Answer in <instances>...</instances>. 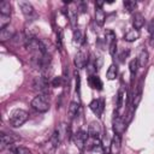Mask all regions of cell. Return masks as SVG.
Instances as JSON below:
<instances>
[{
  "instance_id": "cell-1",
  "label": "cell",
  "mask_w": 154,
  "mask_h": 154,
  "mask_svg": "<svg viewBox=\"0 0 154 154\" xmlns=\"http://www.w3.org/2000/svg\"><path fill=\"white\" fill-rule=\"evenodd\" d=\"M29 118V114L24 109H16L12 112L11 117H10V124L14 128H19L22 126Z\"/></svg>"
},
{
  "instance_id": "cell-2",
  "label": "cell",
  "mask_w": 154,
  "mask_h": 154,
  "mask_svg": "<svg viewBox=\"0 0 154 154\" xmlns=\"http://www.w3.org/2000/svg\"><path fill=\"white\" fill-rule=\"evenodd\" d=\"M18 6H19L22 13L24 14V17L28 20H35L38 17L37 13H36V11H35V8H34V6L30 2H28V1H19L18 2Z\"/></svg>"
},
{
  "instance_id": "cell-3",
  "label": "cell",
  "mask_w": 154,
  "mask_h": 154,
  "mask_svg": "<svg viewBox=\"0 0 154 154\" xmlns=\"http://www.w3.org/2000/svg\"><path fill=\"white\" fill-rule=\"evenodd\" d=\"M31 107L37 112H47L49 109V102L47 101L45 95H37L31 100Z\"/></svg>"
},
{
  "instance_id": "cell-4",
  "label": "cell",
  "mask_w": 154,
  "mask_h": 154,
  "mask_svg": "<svg viewBox=\"0 0 154 154\" xmlns=\"http://www.w3.org/2000/svg\"><path fill=\"white\" fill-rule=\"evenodd\" d=\"M87 64H88V48L83 45L79 47L78 52L75 55V65H76V67L82 69Z\"/></svg>"
},
{
  "instance_id": "cell-5",
  "label": "cell",
  "mask_w": 154,
  "mask_h": 154,
  "mask_svg": "<svg viewBox=\"0 0 154 154\" xmlns=\"http://www.w3.org/2000/svg\"><path fill=\"white\" fill-rule=\"evenodd\" d=\"M112 125H113V131H114V134H116V135H119V136L123 135V132H124L125 129H126V122H125L124 118L120 117L119 113H117V112H114V118H113Z\"/></svg>"
},
{
  "instance_id": "cell-6",
  "label": "cell",
  "mask_w": 154,
  "mask_h": 154,
  "mask_svg": "<svg viewBox=\"0 0 154 154\" xmlns=\"http://www.w3.org/2000/svg\"><path fill=\"white\" fill-rule=\"evenodd\" d=\"M89 108L93 111V113L97 117H101L105 106H103V100L102 99H94L90 103H89Z\"/></svg>"
},
{
  "instance_id": "cell-7",
  "label": "cell",
  "mask_w": 154,
  "mask_h": 154,
  "mask_svg": "<svg viewBox=\"0 0 154 154\" xmlns=\"http://www.w3.org/2000/svg\"><path fill=\"white\" fill-rule=\"evenodd\" d=\"M88 135H87V132H84V131H78V132H76V135H75V144H76V147L79 149V150H83L84 148H85V142H87V140H88Z\"/></svg>"
},
{
  "instance_id": "cell-8",
  "label": "cell",
  "mask_w": 154,
  "mask_h": 154,
  "mask_svg": "<svg viewBox=\"0 0 154 154\" xmlns=\"http://www.w3.org/2000/svg\"><path fill=\"white\" fill-rule=\"evenodd\" d=\"M88 135L90 137H95V138H99L100 135H101V125L99 122H91L88 126Z\"/></svg>"
},
{
  "instance_id": "cell-9",
  "label": "cell",
  "mask_w": 154,
  "mask_h": 154,
  "mask_svg": "<svg viewBox=\"0 0 154 154\" xmlns=\"http://www.w3.org/2000/svg\"><path fill=\"white\" fill-rule=\"evenodd\" d=\"M122 147V140L119 135H114L109 143V153L111 154H119Z\"/></svg>"
},
{
  "instance_id": "cell-10",
  "label": "cell",
  "mask_w": 154,
  "mask_h": 154,
  "mask_svg": "<svg viewBox=\"0 0 154 154\" xmlns=\"http://www.w3.org/2000/svg\"><path fill=\"white\" fill-rule=\"evenodd\" d=\"M1 141H0V149L4 150L6 148H11L13 142H14V138L12 137V135H7L5 132H1V136H0Z\"/></svg>"
},
{
  "instance_id": "cell-11",
  "label": "cell",
  "mask_w": 154,
  "mask_h": 154,
  "mask_svg": "<svg viewBox=\"0 0 154 154\" xmlns=\"http://www.w3.org/2000/svg\"><path fill=\"white\" fill-rule=\"evenodd\" d=\"M125 101H126V90L125 88H120L117 94V108H116L117 113H119V111L123 108V106L125 105Z\"/></svg>"
},
{
  "instance_id": "cell-12",
  "label": "cell",
  "mask_w": 154,
  "mask_h": 154,
  "mask_svg": "<svg viewBox=\"0 0 154 154\" xmlns=\"http://www.w3.org/2000/svg\"><path fill=\"white\" fill-rule=\"evenodd\" d=\"M35 87L41 93V95L48 93V82L45 77H38L35 79Z\"/></svg>"
},
{
  "instance_id": "cell-13",
  "label": "cell",
  "mask_w": 154,
  "mask_h": 154,
  "mask_svg": "<svg viewBox=\"0 0 154 154\" xmlns=\"http://www.w3.org/2000/svg\"><path fill=\"white\" fill-rule=\"evenodd\" d=\"M141 100H142V81L138 83L137 88L134 91V95H132V107L136 108L140 105Z\"/></svg>"
},
{
  "instance_id": "cell-14",
  "label": "cell",
  "mask_w": 154,
  "mask_h": 154,
  "mask_svg": "<svg viewBox=\"0 0 154 154\" xmlns=\"http://www.w3.org/2000/svg\"><path fill=\"white\" fill-rule=\"evenodd\" d=\"M132 25H134V29H137L140 30L143 25H144V17L142 13L140 12H135L134 16H132Z\"/></svg>"
},
{
  "instance_id": "cell-15",
  "label": "cell",
  "mask_w": 154,
  "mask_h": 154,
  "mask_svg": "<svg viewBox=\"0 0 154 154\" xmlns=\"http://www.w3.org/2000/svg\"><path fill=\"white\" fill-rule=\"evenodd\" d=\"M105 20H106V14H105L103 8L102 7H96L95 8V23L99 26H102L105 24Z\"/></svg>"
},
{
  "instance_id": "cell-16",
  "label": "cell",
  "mask_w": 154,
  "mask_h": 154,
  "mask_svg": "<svg viewBox=\"0 0 154 154\" xmlns=\"http://www.w3.org/2000/svg\"><path fill=\"white\" fill-rule=\"evenodd\" d=\"M88 82H89V85L93 88V89H97V90H101L102 89V81L100 79L99 76L96 75H90L89 78H88Z\"/></svg>"
},
{
  "instance_id": "cell-17",
  "label": "cell",
  "mask_w": 154,
  "mask_h": 154,
  "mask_svg": "<svg viewBox=\"0 0 154 154\" xmlns=\"http://www.w3.org/2000/svg\"><path fill=\"white\" fill-rule=\"evenodd\" d=\"M13 36H14V30L12 28H10V25L6 26L5 29L0 30V41L1 42H5L10 38H13Z\"/></svg>"
},
{
  "instance_id": "cell-18",
  "label": "cell",
  "mask_w": 154,
  "mask_h": 154,
  "mask_svg": "<svg viewBox=\"0 0 154 154\" xmlns=\"http://www.w3.org/2000/svg\"><path fill=\"white\" fill-rule=\"evenodd\" d=\"M140 37V30L137 29H130L124 34V40L128 42H134Z\"/></svg>"
},
{
  "instance_id": "cell-19",
  "label": "cell",
  "mask_w": 154,
  "mask_h": 154,
  "mask_svg": "<svg viewBox=\"0 0 154 154\" xmlns=\"http://www.w3.org/2000/svg\"><path fill=\"white\" fill-rule=\"evenodd\" d=\"M137 63H138V67H144L148 63V59H149V55H148V52L146 49H142L138 55H137Z\"/></svg>"
},
{
  "instance_id": "cell-20",
  "label": "cell",
  "mask_w": 154,
  "mask_h": 154,
  "mask_svg": "<svg viewBox=\"0 0 154 154\" xmlns=\"http://www.w3.org/2000/svg\"><path fill=\"white\" fill-rule=\"evenodd\" d=\"M78 111H79V103L76 102V101H72L69 106V109H67V113H69V117L71 119H73L77 114H78Z\"/></svg>"
},
{
  "instance_id": "cell-21",
  "label": "cell",
  "mask_w": 154,
  "mask_h": 154,
  "mask_svg": "<svg viewBox=\"0 0 154 154\" xmlns=\"http://www.w3.org/2000/svg\"><path fill=\"white\" fill-rule=\"evenodd\" d=\"M11 4L10 1H1L0 2V14H4V16H11Z\"/></svg>"
},
{
  "instance_id": "cell-22",
  "label": "cell",
  "mask_w": 154,
  "mask_h": 154,
  "mask_svg": "<svg viewBox=\"0 0 154 154\" xmlns=\"http://www.w3.org/2000/svg\"><path fill=\"white\" fill-rule=\"evenodd\" d=\"M117 75H118V67H117V65H114V64L109 65V67L107 69V72H106L107 79L113 81V79L117 78Z\"/></svg>"
},
{
  "instance_id": "cell-23",
  "label": "cell",
  "mask_w": 154,
  "mask_h": 154,
  "mask_svg": "<svg viewBox=\"0 0 154 154\" xmlns=\"http://www.w3.org/2000/svg\"><path fill=\"white\" fill-rule=\"evenodd\" d=\"M73 43L77 45V46H79V47L84 45L83 35H82V32H81L78 29H75V30H73Z\"/></svg>"
},
{
  "instance_id": "cell-24",
  "label": "cell",
  "mask_w": 154,
  "mask_h": 154,
  "mask_svg": "<svg viewBox=\"0 0 154 154\" xmlns=\"http://www.w3.org/2000/svg\"><path fill=\"white\" fill-rule=\"evenodd\" d=\"M10 154H31V152L25 147H11Z\"/></svg>"
},
{
  "instance_id": "cell-25",
  "label": "cell",
  "mask_w": 154,
  "mask_h": 154,
  "mask_svg": "<svg viewBox=\"0 0 154 154\" xmlns=\"http://www.w3.org/2000/svg\"><path fill=\"white\" fill-rule=\"evenodd\" d=\"M123 5H124V10L126 12H129V13L134 12V10L136 8V2L135 1H131V0H125L123 2Z\"/></svg>"
},
{
  "instance_id": "cell-26",
  "label": "cell",
  "mask_w": 154,
  "mask_h": 154,
  "mask_svg": "<svg viewBox=\"0 0 154 154\" xmlns=\"http://www.w3.org/2000/svg\"><path fill=\"white\" fill-rule=\"evenodd\" d=\"M10 22H11V16H4V14H0V29H5L6 26L10 25Z\"/></svg>"
},
{
  "instance_id": "cell-27",
  "label": "cell",
  "mask_w": 154,
  "mask_h": 154,
  "mask_svg": "<svg viewBox=\"0 0 154 154\" xmlns=\"http://www.w3.org/2000/svg\"><path fill=\"white\" fill-rule=\"evenodd\" d=\"M137 69H138V63H137V59H132V60L129 63V70H130L131 77H134V76L136 75Z\"/></svg>"
},
{
  "instance_id": "cell-28",
  "label": "cell",
  "mask_w": 154,
  "mask_h": 154,
  "mask_svg": "<svg viewBox=\"0 0 154 154\" xmlns=\"http://www.w3.org/2000/svg\"><path fill=\"white\" fill-rule=\"evenodd\" d=\"M108 52H109L111 57H114V54L117 52V40H114L111 43H108Z\"/></svg>"
},
{
  "instance_id": "cell-29",
  "label": "cell",
  "mask_w": 154,
  "mask_h": 154,
  "mask_svg": "<svg viewBox=\"0 0 154 154\" xmlns=\"http://www.w3.org/2000/svg\"><path fill=\"white\" fill-rule=\"evenodd\" d=\"M69 17H70L72 24H75V22H76V17H77V11H75L73 8L69 10Z\"/></svg>"
},
{
  "instance_id": "cell-30",
  "label": "cell",
  "mask_w": 154,
  "mask_h": 154,
  "mask_svg": "<svg viewBox=\"0 0 154 154\" xmlns=\"http://www.w3.org/2000/svg\"><path fill=\"white\" fill-rule=\"evenodd\" d=\"M51 84H52V87H60L61 85V77H54Z\"/></svg>"
},
{
  "instance_id": "cell-31",
  "label": "cell",
  "mask_w": 154,
  "mask_h": 154,
  "mask_svg": "<svg viewBox=\"0 0 154 154\" xmlns=\"http://www.w3.org/2000/svg\"><path fill=\"white\" fill-rule=\"evenodd\" d=\"M129 53H130V52H129L128 49H126V51H123V52L120 53V55H119V60H120V61H124V60L128 58Z\"/></svg>"
},
{
  "instance_id": "cell-32",
  "label": "cell",
  "mask_w": 154,
  "mask_h": 154,
  "mask_svg": "<svg viewBox=\"0 0 154 154\" xmlns=\"http://www.w3.org/2000/svg\"><path fill=\"white\" fill-rule=\"evenodd\" d=\"M148 31H149V34H152L154 36V19H152L149 22V24H148Z\"/></svg>"
},
{
  "instance_id": "cell-33",
  "label": "cell",
  "mask_w": 154,
  "mask_h": 154,
  "mask_svg": "<svg viewBox=\"0 0 154 154\" xmlns=\"http://www.w3.org/2000/svg\"><path fill=\"white\" fill-rule=\"evenodd\" d=\"M103 154H111V153H103Z\"/></svg>"
}]
</instances>
